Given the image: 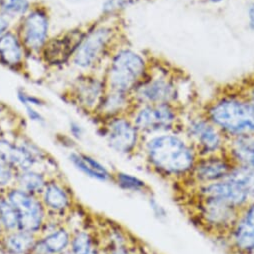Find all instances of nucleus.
<instances>
[{"mask_svg": "<svg viewBox=\"0 0 254 254\" xmlns=\"http://www.w3.org/2000/svg\"><path fill=\"white\" fill-rule=\"evenodd\" d=\"M144 157L153 173L176 184L187 176L198 158L191 144L170 133L148 139L144 144Z\"/></svg>", "mask_w": 254, "mask_h": 254, "instance_id": "f257e3e1", "label": "nucleus"}, {"mask_svg": "<svg viewBox=\"0 0 254 254\" xmlns=\"http://www.w3.org/2000/svg\"><path fill=\"white\" fill-rule=\"evenodd\" d=\"M182 205L190 220L202 232L225 241L235 224L240 208L219 200L201 197L189 192L181 193Z\"/></svg>", "mask_w": 254, "mask_h": 254, "instance_id": "f03ea898", "label": "nucleus"}, {"mask_svg": "<svg viewBox=\"0 0 254 254\" xmlns=\"http://www.w3.org/2000/svg\"><path fill=\"white\" fill-rule=\"evenodd\" d=\"M208 119L231 138L254 133V104L237 99H223L211 106Z\"/></svg>", "mask_w": 254, "mask_h": 254, "instance_id": "7ed1b4c3", "label": "nucleus"}, {"mask_svg": "<svg viewBox=\"0 0 254 254\" xmlns=\"http://www.w3.org/2000/svg\"><path fill=\"white\" fill-rule=\"evenodd\" d=\"M19 217V229L39 235L47 218V212L39 196L12 186L3 191Z\"/></svg>", "mask_w": 254, "mask_h": 254, "instance_id": "20e7f679", "label": "nucleus"}, {"mask_svg": "<svg viewBox=\"0 0 254 254\" xmlns=\"http://www.w3.org/2000/svg\"><path fill=\"white\" fill-rule=\"evenodd\" d=\"M234 165L226 152L200 156L187 176L177 183V186L179 188H192L225 179Z\"/></svg>", "mask_w": 254, "mask_h": 254, "instance_id": "39448f33", "label": "nucleus"}, {"mask_svg": "<svg viewBox=\"0 0 254 254\" xmlns=\"http://www.w3.org/2000/svg\"><path fill=\"white\" fill-rule=\"evenodd\" d=\"M186 132L198 157L225 152L226 142L217 127L205 118H194L186 126Z\"/></svg>", "mask_w": 254, "mask_h": 254, "instance_id": "423d86ee", "label": "nucleus"}, {"mask_svg": "<svg viewBox=\"0 0 254 254\" xmlns=\"http://www.w3.org/2000/svg\"><path fill=\"white\" fill-rule=\"evenodd\" d=\"M144 61L130 50L120 51L113 59L110 71V84L115 92L130 90L144 72Z\"/></svg>", "mask_w": 254, "mask_h": 254, "instance_id": "0eeeda50", "label": "nucleus"}, {"mask_svg": "<svg viewBox=\"0 0 254 254\" xmlns=\"http://www.w3.org/2000/svg\"><path fill=\"white\" fill-rule=\"evenodd\" d=\"M48 216L66 222L67 217L75 209V198L66 182L57 175L50 176L39 196Z\"/></svg>", "mask_w": 254, "mask_h": 254, "instance_id": "6e6552de", "label": "nucleus"}, {"mask_svg": "<svg viewBox=\"0 0 254 254\" xmlns=\"http://www.w3.org/2000/svg\"><path fill=\"white\" fill-rule=\"evenodd\" d=\"M177 113L169 103L145 104L135 114L133 123L139 132L154 133L173 128Z\"/></svg>", "mask_w": 254, "mask_h": 254, "instance_id": "1a4fd4ad", "label": "nucleus"}, {"mask_svg": "<svg viewBox=\"0 0 254 254\" xmlns=\"http://www.w3.org/2000/svg\"><path fill=\"white\" fill-rule=\"evenodd\" d=\"M139 133L133 121L119 116L110 118L105 128V137L109 147L123 155H130L136 151Z\"/></svg>", "mask_w": 254, "mask_h": 254, "instance_id": "9d476101", "label": "nucleus"}, {"mask_svg": "<svg viewBox=\"0 0 254 254\" xmlns=\"http://www.w3.org/2000/svg\"><path fill=\"white\" fill-rule=\"evenodd\" d=\"M180 189L183 192L219 200L240 209L251 201L243 190L228 178L197 187Z\"/></svg>", "mask_w": 254, "mask_h": 254, "instance_id": "9b49d317", "label": "nucleus"}, {"mask_svg": "<svg viewBox=\"0 0 254 254\" xmlns=\"http://www.w3.org/2000/svg\"><path fill=\"white\" fill-rule=\"evenodd\" d=\"M225 243L234 254H254V200L241 208Z\"/></svg>", "mask_w": 254, "mask_h": 254, "instance_id": "f8f14e48", "label": "nucleus"}, {"mask_svg": "<svg viewBox=\"0 0 254 254\" xmlns=\"http://www.w3.org/2000/svg\"><path fill=\"white\" fill-rule=\"evenodd\" d=\"M110 38V30L99 28L82 39L74 55V62L80 67L93 65L101 56Z\"/></svg>", "mask_w": 254, "mask_h": 254, "instance_id": "ddd939ff", "label": "nucleus"}, {"mask_svg": "<svg viewBox=\"0 0 254 254\" xmlns=\"http://www.w3.org/2000/svg\"><path fill=\"white\" fill-rule=\"evenodd\" d=\"M72 231L66 223L38 235L31 254H61L70 247Z\"/></svg>", "mask_w": 254, "mask_h": 254, "instance_id": "4468645a", "label": "nucleus"}, {"mask_svg": "<svg viewBox=\"0 0 254 254\" xmlns=\"http://www.w3.org/2000/svg\"><path fill=\"white\" fill-rule=\"evenodd\" d=\"M82 39L83 36L79 31H70L52 39L45 46V59L53 64H60V63L65 62L68 57L76 51Z\"/></svg>", "mask_w": 254, "mask_h": 254, "instance_id": "2eb2a0df", "label": "nucleus"}, {"mask_svg": "<svg viewBox=\"0 0 254 254\" xmlns=\"http://www.w3.org/2000/svg\"><path fill=\"white\" fill-rule=\"evenodd\" d=\"M68 160L76 170L91 179L101 182L113 180V171L89 154L71 151L68 154Z\"/></svg>", "mask_w": 254, "mask_h": 254, "instance_id": "dca6fc26", "label": "nucleus"}, {"mask_svg": "<svg viewBox=\"0 0 254 254\" xmlns=\"http://www.w3.org/2000/svg\"><path fill=\"white\" fill-rule=\"evenodd\" d=\"M0 158L11 165L17 172L40 169L37 167L40 164L22 145L7 139H0Z\"/></svg>", "mask_w": 254, "mask_h": 254, "instance_id": "f3484780", "label": "nucleus"}, {"mask_svg": "<svg viewBox=\"0 0 254 254\" xmlns=\"http://www.w3.org/2000/svg\"><path fill=\"white\" fill-rule=\"evenodd\" d=\"M48 32V20L46 15L39 11L31 12L23 25V37L26 45L34 50L41 48L46 42Z\"/></svg>", "mask_w": 254, "mask_h": 254, "instance_id": "a211bd4d", "label": "nucleus"}, {"mask_svg": "<svg viewBox=\"0 0 254 254\" xmlns=\"http://www.w3.org/2000/svg\"><path fill=\"white\" fill-rule=\"evenodd\" d=\"M38 235L20 229L0 235V250L5 254H31Z\"/></svg>", "mask_w": 254, "mask_h": 254, "instance_id": "6ab92c4d", "label": "nucleus"}, {"mask_svg": "<svg viewBox=\"0 0 254 254\" xmlns=\"http://www.w3.org/2000/svg\"><path fill=\"white\" fill-rule=\"evenodd\" d=\"M225 152L234 164L254 168V133L231 138L226 142Z\"/></svg>", "mask_w": 254, "mask_h": 254, "instance_id": "aec40b11", "label": "nucleus"}, {"mask_svg": "<svg viewBox=\"0 0 254 254\" xmlns=\"http://www.w3.org/2000/svg\"><path fill=\"white\" fill-rule=\"evenodd\" d=\"M137 96L145 104L169 103L175 97V89L168 81L156 79L140 87Z\"/></svg>", "mask_w": 254, "mask_h": 254, "instance_id": "412c9836", "label": "nucleus"}, {"mask_svg": "<svg viewBox=\"0 0 254 254\" xmlns=\"http://www.w3.org/2000/svg\"><path fill=\"white\" fill-rule=\"evenodd\" d=\"M69 250L72 254H101L99 234L84 226L72 230Z\"/></svg>", "mask_w": 254, "mask_h": 254, "instance_id": "4be33fe9", "label": "nucleus"}, {"mask_svg": "<svg viewBox=\"0 0 254 254\" xmlns=\"http://www.w3.org/2000/svg\"><path fill=\"white\" fill-rule=\"evenodd\" d=\"M50 175L41 169L18 171L14 186L30 194L40 196Z\"/></svg>", "mask_w": 254, "mask_h": 254, "instance_id": "5701e85b", "label": "nucleus"}, {"mask_svg": "<svg viewBox=\"0 0 254 254\" xmlns=\"http://www.w3.org/2000/svg\"><path fill=\"white\" fill-rule=\"evenodd\" d=\"M112 182L126 192L142 194L146 197L152 194V188L147 184V182L131 173L113 171Z\"/></svg>", "mask_w": 254, "mask_h": 254, "instance_id": "b1692460", "label": "nucleus"}, {"mask_svg": "<svg viewBox=\"0 0 254 254\" xmlns=\"http://www.w3.org/2000/svg\"><path fill=\"white\" fill-rule=\"evenodd\" d=\"M0 58L8 65H17L22 59V48L12 33H4L0 37Z\"/></svg>", "mask_w": 254, "mask_h": 254, "instance_id": "393cba45", "label": "nucleus"}, {"mask_svg": "<svg viewBox=\"0 0 254 254\" xmlns=\"http://www.w3.org/2000/svg\"><path fill=\"white\" fill-rule=\"evenodd\" d=\"M102 87L97 80H84L77 87V98L86 108L98 107L101 103Z\"/></svg>", "mask_w": 254, "mask_h": 254, "instance_id": "a878e982", "label": "nucleus"}, {"mask_svg": "<svg viewBox=\"0 0 254 254\" xmlns=\"http://www.w3.org/2000/svg\"><path fill=\"white\" fill-rule=\"evenodd\" d=\"M226 178L236 183L251 201L254 200V168L235 164Z\"/></svg>", "mask_w": 254, "mask_h": 254, "instance_id": "bb28decb", "label": "nucleus"}, {"mask_svg": "<svg viewBox=\"0 0 254 254\" xmlns=\"http://www.w3.org/2000/svg\"><path fill=\"white\" fill-rule=\"evenodd\" d=\"M0 221H1L4 232L19 229L18 213L3 191H0Z\"/></svg>", "mask_w": 254, "mask_h": 254, "instance_id": "cd10ccee", "label": "nucleus"}, {"mask_svg": "<svg viewBox=\"0 0 254 254\" xmlns=\"http://www.w3.org/2000/svg\"><path fill=\"white\" fill-rule=\"evenodd\" d=\"M125 103L126 101L124 94L113 91L112 94L101 100L98 109L103 115L109 118H113L116 117V115L119 114V112L124 108Z\"/></svg>", "mask_w": 254, "mask_h": 254, "instance_id": "c85d7f7f", "label": "nucleus"}, {"mask_svg": "<svg viewBox=\"0 0 254 254\" xmlns=\"http://www.w3.org/2000/svg\"><path fill=\"white\" fill-rule=\"evenodd\" d=\"M17 171L7 162L0 158V191L14 186Z\"/></svg>", "mask_w": 254, "mask_h": 254, "instance_id": "c756f323", "label": "nucleus"}, {"mask_svg": "<svg viewBox=\"0 0 254 254\" xmlns=\"http://www.w3.org/2000/svg\"><path fill=\"white\" fill-rule=\"evenodd\" d=\"M0 5L3 11L10 14H23L28 10L27 0H1Z\"/></svg>", "mask_w": 254, "mask_h": 254, "instance_id": "7c9ffc66", "label": "nucleus"}, {"mask_svg": "<svg viewBox=\"0 0 254 254\" xmlns=\"http://www.w3.org/2000/svg\"><path fill=\"white\" fill-rule=\"evenodd\" d=\"M147 200H148V205L150 210L153 213V216L155 218H157L158 220H164L167 218V210L165 209V207L155 198V196L152 194L147 196Z\"/></svg>", "mask_w": 254, "mask_h": 254, "instance_id": "2f4dec72", "label": "nucleus"}, {"mask_svg": "<svg viewBox=\"0 0 254 254\" xmlns=\"http://www.w3.org/2000/svg\"><path fill=\"white\" fill-rule=\"evenodd\" d=\"M136 240V238L134 239V241ZM134 241L131 244H126V245H115V246H111V247H104V249H106L108 251L109 254H132V244L134 243Z\"/></svg>", "mask_w": 254, "mask_h": 254, "instance_id": "473e14b6", "label": "nucleus"}, {"mask_svg": "<svg viewBox=\"0 0 254 254\" xmlns=\"http://www.w3.org/2000/svg\"><path fill=\"white\" fill-rule=\"evenodd\" d=\"M18 98L20 100V102L24 105V106H40L41 105V102L39 99H37L36 97L34 96H30V95H27L23 92H19L18 93Z\"/></svg>", "mask_w": 254, "mask_h": 254, "instance_id": "72a5a7b5", "label": "nucleus"}, {"mask_svg": "<svg viewBox=\"0 0 254 254\" xmlns=\"http://www.w3.org/2000/svg\"><path fill=\"white\" fill-rule=\"evenodd\" d=\"M26 108V113H27V116L28 118L31 120V121H34V122H38V123H41L44 121V118L43 116L41 115V113H39L37 110H35L33 108V106H25Z\"/></svg>", "mask_w": 254, "mask_h": 254, "instance_id": "f704fd0d", "label": "nucleus"}, {"mask_svg": "<svg viewBox=\"0 0 254 254\" xmlns=\"http://www.w3.org/2000/svg\"><path fill=\"white\" fill-rule=\"evenodd\" d=\"M70 132L71 134L75 137V138H81L82 134H83V128L81 127L80 124H78L77 122H70Z\"/></svg>", "mask_w": 254, "mask_h": 254, "instance_id": "c9c22d12", "label": "nucleus"}, {"mask_svg": "<svg viewBox=\"0 0 254 254\" xmlns=\"http://www.w3.org/2000/svg\"><path fill=\"white\" fill-rule=\"evenodd\" d=\"M131 250H132V254H150L146 250L144 245L142 243H140L138 240L134 241V243L132 244Z\"/></svg>", "mask_w": 254, "mask_h": 254, "instance_id": "e433bc0d", "label": "nucleus"}, {"mask_svg": "<svg viewBox=\"0 0 254 254\" xmlns=\"http://www.w3.org/2000/svg\"><path fill=\"white\" fill-rule=\"evenodd\" d=\"M7 27H8V21L5 19V17L0 15V37L5 33V30L7 29Z\"/></svg>", "mask_w": 254, "mask_h": 254, "instance_id": "4c0bfd02", "label": "nucleus"}, {"mask_svg": "<svg viewBox=\"0 0 254 254\" xmlns=\"http://www.w3.org/2000/svg\"><path fill=\"white\" fill-rule=\"evenodd\" d=\"M249 19H250V25L252 28H254V5L251 6L249 9Z\"/></svg>", "mask_w": 254, "mask_h": 254, "instance_id": "58836bf2", "label": "nucleus"}, {"mask_svg": "<svg viewBox=\"0 0 254 254\" xmlns=\"http://www.w3.org/2000/svg\"><path fill=\"white\" fill-rule=\"evenodd\" d=\"M4 233V229H3V226L1 224V221H0V235Z\"/></svg>", "mask_w": 254, "mask_h": 254, "instance_id": "ea45409f", "label": "nucleus"}, {"mask_svg": "<svg viewBox=\"0 0 254 254\" xmlns=\"http://www.w3.org/2000/svg\"><path fill=\"white\" fill-rule=\"evenodd\" d=\"M250 102L254 104V90H253V92H252V94H251V101H250Z\"/></svg>", "mask_w": 254, "mask_h": 254, "instance_id": "a19ab883", "label": "nucleus"}, {"mask_svg": "<svg viewBox=\"0 0 254 254\" xmlns=\"http://www.w3.org/2000/svg\"><path fill=\"white\" fill-rule=\"evenodd\" d=\"M101 254H109V253H108V251H107L106 249L102 248V250H101Z\"/></svg>", "mask_w": 254, "mask_h": 254, "instance_id": "79ce46f5", "label": "nucleus"}, {"mask_svg": "<svg viewBox=\"0 0 254 254\" xmlns=\"http://www.w3.org/2000/svg\"><path fill=\"white\" fill-rule=\"evenodd\" d=\"M61 254H72V253H71V252H70V250L68 249L67 251H65V252H63V253H61Z\"/></svg>", "mask_w": 254, "mask_h": 254, "instance_id": "37998d69", "label": "nucleus"}, {"mask_svg": "<svg viewBox=\"0 0 254 254\" xmlns=\"http://www.w3.org/2000/svg\"><path fill=\"white\" fill-rule=\"evenodd\" d=\"M209 1H212V2H218V1H221V0H209Z\"/></svg>", "mask_w": 254, "mask_h": 254, "instance_id": "c03bdc74", "label": "nucleus"}, {"mask_svg": "<svg viewBox=\"0 0 254 254\" xmlns=\"http://www.w3.org/2000/svg\"><path fill=\"white\" fill-rule=\"evenodd\" d=\"M0 254H5V253H2V252H1V253H0Z\"/></svg>", "mask_w": 254, "mask_h": 254, "instance_id": "a18cd8bd", "label": "nucleus"}, {"mask_svg": "<svg viewBox=\"0 0 254 254\" xmlns=\"http://www.w3.org/2000/svg\"><path fill=\"white\" fill-rule=\"evenodd\" d=\"M0 253H1V250H0Z\"/></svg>", "mask_w": 254, "mask_h": 254, "instance_id": "49530a36", "label": "nucleus"}]
</instances>
